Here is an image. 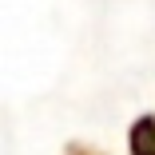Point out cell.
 Instances as JSON below:
<instances>
[{
  "instance_id": "cell-1",
  "label": "cell",
  "mask_w": 155,
  "mask_h": 155,
  "mask_svg": "<svg viewBox=\"0 0 155 155\" xmlns=\"http://www.w3.org/2000/svg\"><path fill=\"white\" fill-rule=\"evenodd\" d=\"M131 151H135V155H155V119H143L139 127H135Z\"/></svg>"
}]
</instances>
